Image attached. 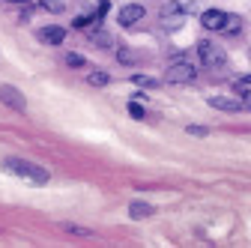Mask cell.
Masks as SVG:
<instances>
[{
	"mask_svg": "<svg viewBox=\"0 0 251 248\" xmlns=\"http://www.w3.org/2000/svg\"><path fill=\"white\" fill-rule=\"evenodd\" d=\"M108 81H111V78H108L105 69H93V72L87 75V84H90V87H105Z\"/></svg>",
	"mask_w": 251,
	"mask_h": 248,
	"instance_id": "7c38bea8",
	"label": "cell"
},
{
	"mask_svg": "<svg viewBox=\"0 0 251 248\" xmlns=\"http://www.w3.org/2000/svg\"><path fill=\"white\" fill-rule=\"evenodd\" d=\"M63 230H69V233H75V236H90V233H93V230L78 227V224H63Z\"/></svg>",
	"mask_w": 251,
	"mask_h": 248,
	"instance_id": "5bb4252c",
	"label": "cell"
},
{
	"mask_svg": "<svg viewBox=\"0 0 251 248\" xmlns=\"http://www.w3.org/2000/svg\"><path fill=\"white\" fill-rule=\"evenodd\" d=\"M117 57H120V63H135V57L129 54V48H123V51H120Z\"/></svg>",
	"mask_w": 251,
	"mask_h": 248,
	"instance_id": "ffe728a7",
	"label": "cell"
},
{
	"mask_svg": "<svg viewBox=\"0 0 251 248\" xmlns=\"http://www.w3.org/2000/svg\"><path fill=\"white\" fill-rule=\"evenodd\" d=\"M165 78H168L171 84H192V81H195V66L185 63V60H176V63L168 66Z\"/></svg>",
	"mask_w": 251,
	"mask_h": 248,
	"instance_id": "277c9868",
	"label": "cell"
},
{
	"mask_svg": "<svg viewBox=\"0 0 251 248\" xmlns=\"http://www.w3.org/2000/svg\"><path fill=\"white\" fill-rule=\"evenodd\" d=\"M96 45H105V48H111V45H114V39H111L108 33H99V36H96Z\"/></svg>",
	"mask_w": 251,
	"mask_h": 248,
	"instance_id": "ac0fdd59",
	"label": "cell"
},
{
	"mask_svg": "<svg viewBox=\"0 0 251 248\" xmlns=\"http://www.w3.org/2000/svg\"><path fill=\"white\" fill-rule=\"evenodd\" d=\"M188 135H201V138H203L206 129H203V126H188Z\"/></svg>",
	"mask_w": 251,
	"mask_h": 248,
	"instance_id": "44dd1931",
	"label": "cell"
},
{
	"mask_svg": "<svg viewBox=\"0 0 251 248\" xmlns=\"http://www.w3.org/2000/svg\"><path fill=\"white\" fill-rule=\"evenodd\" d=\"M236 87H239V84H236ZM239 93H242V105L251 111V90H248V87H239Z\"/></svg>",
	"mask_w": 251,
	"mask_h": 248,
	"instance_id": "2e32d148",
	"label": "cell"
},
{
	"mask_svg": "<svg viewBox=\"0 0 251 248\" xmlns=\"http://www.w3.org/2000/svg\"><path fill=\"white\" fill-rule=\"evenodd\" d=\"M63 39H66V30L63 27H42L39 30V42H45V45H60Z\"/></svg>",
	"mask_w": 251,
	"mask_h": 248,
	"instance_id": "ba28073f",
	"label": "cell"
},
{
	"mask_svg": "<svg viewBox=\"0 0 251 248\" xmlns=\"http://www.w3.org/2000/svg\"><path fill=\"white\" fill-rule=\"evenodd\" d=\"M144 12H147V9H144L141 3H129V6H123V9H120L117 21H120L123 27H132V24H138V21L144 18Z\"/></svg>",
	"mask_w": 251,
	"mask_h": 248,
	"instance_id": "8992f818",
	"label": "cell"
},
{
	"mask_svg": "<svg viewBox=\"0 0 251 248\" xmlns=\"http://www.w3.org/2000/svg\"><path fill=\"white\" fill-rule=\"evenodd\" d=\"M135 84H141V87H155V81L147 78V75H135Z\"/></svg>",
	"mask_w": 251,
	"mask_h": 248,
	"instance_id": "d6986e66",
	"label": "cell"
},
{
	"mask_svg": "<svg viewBox=\"0 0 251 248\" xmlns=\"http://www.w3.org/2000/svg\"><path fill=\"white\" fill-rule=\"evenodd\" d=\"M239 30H242V18H239V15H227V18H225V24H222V33L236 36Z\"/></svg>",
	"mask_w": 251,
	"mask_h": 248,
	"instance_id": "30bf717a",
	"label": "cell"
},
{
	"mask_svg": "<svg viewBox=\"0 0 251 248\" xmlns=\"http://www.w3.org/2000/svg\"><path fill=\"white\" fill-rule=\"evenodd\" d=\"M0 102L9 105V108H12V111H18V114H24V111H27V102H24V96H21V90H15V87H9V84L0 87Z\"/></svg>",
	"mask_w": 251,
	"mask_h": 248,
	"instance_id": "5b68a950",
	"label": "cell"
},
{
	"mask_svg": "<svg viewBox=\"0 0 251 248\" xmlns=\"http://www.w3.org/2000/svg\"><path fill=\"white\" fill-rule=\"evenodd\" d=\"M185 15H188V12H185V6H182V0H171V3H165L162 12H159L165 30H179L182 21H185Z\"/></svg>",
	"mask_w": 251,
	"mask_h": 248,
	"instance_id": "7a4b0ae2",
	"label": "cell"
},
{
	"mask_svg": "<svg viewBox=\"0 0 251 248\" xmlns=\"http://www.w3.org/2000/svg\"><path fill=\"white\" fill-rule=\"evenodd\" d=\"M239 87H251V75H245V78L239 81Z\"/></svg>",
	"mask_w": 251,
	"mask_h": 248,
	"instance_id": "7402d4cb",
	"label": "cell"
},
{
	"mask_svg": "<svg viewBox=\"0 0 251 248\" xmlns=\"http://www.w3.org/2000/svg\"><path fill=\"white\" fill-rule=\"evenodd\" d=\"M3 171L21 176V179H27V182H36V185H45V182H48V171H45V168L27 165V162H21V159H3Z\"/></svg>",
	"mask_w": 251,
	"mask_h": 248,
	"instance_id": "6da1fadb",
	"label": "cell"
},
{
	"mask_svg": "<svg viewBox=\"0 0 251 248\" xmlns=\"http://www.w3.org/2000/svg\"><path fill=\"white\" fill-rule=\"evenodd\" d=\"M129 114H132L135 120H144V117H147V114H144V108H141L138 102H129Z\"/></svg>",
	"mask_w": 251,
	"mask_h": 248,
	"instance_id": "9a60e30c",
	"label": "cell"
},
{
	"mask_svg": "<svg viewBox=\"0 0 251 248\" xmlns=\"http://www.w3.org/2000/svg\"><path fill=\"white\" fill-rule=\"evenodd\" d=\"M155 209L150 206V203H141V200H135L132 206H129V215H132V219H147V215H152Z\"/></svg>",
	"mask_w": 251,
	"mask_h": 248,
	"instance_id": "8fae6325",
	"label": "cell"
},
{
	"mask_svg": "<svg viewBox=\"0 0 251 248\" xmlns=\"http://www.w3.org/2000/svg\"><path fill=\"white\" fill-rule=\"evenodd\" d=\"M42 6H45L48 12H63V9H66V3H63V0H42Z\"/></svg>",
	"mask_w": 251,
	"mask_h": 248,
	"instance_id": "4fadbf2b",
	"label": "cell"
},
{
	"mask_svg": "<svg viewBox=\"0 0 251 248\" xmlns=\"http://www.w3.org/2000/svg\"><path fill=\"white\" fill-rule=\"evenodd\" d=\"M198 57H201V63L209 66V69H215V66H222V63H225V51L218 48L215 42H209V39L198 42Z\"/></svg>",
	"mask_w": 251,
	"mask_h": 248,
	"instance_id": "3957f363",
	"label": "cell"
},
{
	"mask_svg": "<svg viewBox=\"0 0 251 248\" xmlns=\"http://www.w3.org/2000/svg\"><path fill=\"white\" fill-rule=\"evenodd\" d=\"M209 105H212L215 111H227V114H236V111H242V108H245L242 102L227 99V96H212V99H209Z\"/></svg>",
	"mask_w": 251,
	"mask_h": 248,
	"instance_id": "9c48e42d",
	"label": "cell"
},
{
	"mask_svg": "<svg viewBox=\"0 0 251 248\" xmlns=\"http://www.w3.org/2000/svg\"><path fill=\"white\" fill-rule=\"evenodd\" d=\"M66 63H69V66H78V69H81V66H84V57H81V54H69V57H66Z\"/></svg>",
	"mask_w": 251,
	"mask_h": 248,
	"instance_id": "e0dca14e",
	"label": "cell"
},
{
	"mask_svg": "<svg viewBox=\"0 0 251 248\" xmlns=\"http://www.w3.org/2000/svg\"><path fill=\"white\" fill-rule=\"evenodd\" d=\"M225 12L222 9H206L203 15H201V24L206 27V30H222V24H225Z\"/></svg>",
	"mask_w": 251,
	"mask_h": 248,
	"instance_id": "52a82bcc",
	"label": "cell"
}]
</instances>
